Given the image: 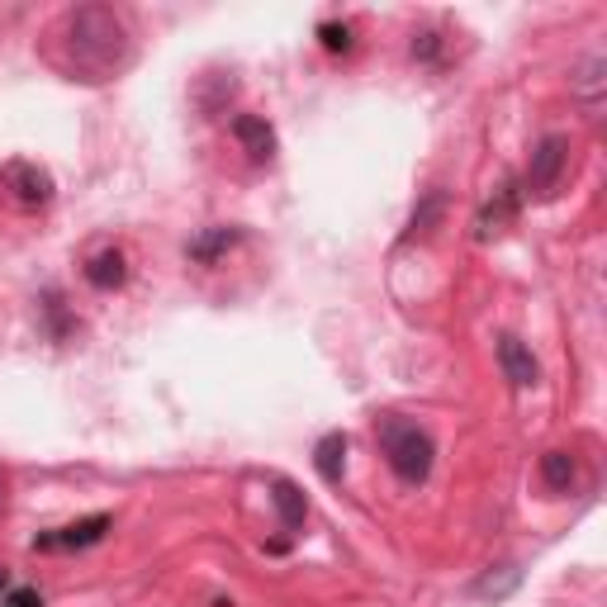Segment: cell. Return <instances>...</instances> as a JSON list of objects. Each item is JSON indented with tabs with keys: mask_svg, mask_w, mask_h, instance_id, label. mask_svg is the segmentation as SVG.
Returning a JSON list of instances; mask_svg holds the SVG:
<instances>
[{
	"mask_svg": "<svg viewBox=\"0 0 607 607\" xmlns=\"http://www.w3.org/2000/svg\"><path fill=\"white\" fill-rule=\"evenodd\" d=\"M437 43H442L437 34H417V38H413V57H423V62H432V57H437Z\"/></svg>",
	"mask_w": 607,
	"mask_h": 607,
	"instance_id": "obj_19",
	"label": "cell"
},
{
	"mask_svg": "<svg viewBox=\"0 0 607 607\" xmlns=\"http://www.w3.org/2000/svg\"><path fill=\"white\" fill-rule=\"evenodd\" d=\"M541 480H546V489H551V494H565V489L574 484V456L546 451L541 456Z\"/></svg>",
	"mask_w": 607,
	"mask_h": 607,
	"instance_id": "obj_14",
	"label": "cell"
},
{
	"mask_svg": "<svg viewBox=\"0 0 607 607\" xmlns=\"http://www.w3.org/2000/svg\"><path fill=\"white\" fill-rule=\"evenodd\" d=\"M57 38H62V62L71 77L81 81H110L114 71L128 67V24L119 10L110 5H77L62 14L57 24Z\"/></svg>",
	"mask_w": 607,
	"mask_h": 607,
	"instance_id": "obj_1",
	"label": "cell"
},
{
	"mask_svg": "<svg viewBox=\"0 0 607 607\" xmlns=\"http://www.w3.org/2000/svg\"><path fill=\"white\" fill-rule=\"evenodd\" d=\"M276 508H280V527L285 531H295L299 523H304V513H309V503H304V494H299V484H290V480H276Z\"/></svg>",
	"mask_w": 607,
	"mask_h": 607,
	"instance_id": "obj_13",
	"label": "cell"
},
{
	"mask_svg": "<svg viewBox=\"0 0 607 607\" xmlns=\"http://www.w3.org/2000/svg\"><path fill=\"white\" fill-rule=\"evenodd\" d=\"M442 205H446V199H442L437 191H432V195L423 199V205H417V209H413V224H409V233H427V228H432V224H437V214H442Z\"/></svg>",
	"mask_w": 607,
	"mask_h": 607,
	"instance_id": "obj_15",
	"label": "cell"
},
{
	"mask_svg": "<svg viewBox=\"0 0 607 607\" xmlns=\"http://www.w3.org/2000/svg\"><path fill=\"white\" fill-rule=\"evenodd\" d=\"M242 242V228H205V233L199 238H191L185 242V256H191V262H219V256L228 252V248H238Z\"/></svg>",
	"mask_w": 607,
	"mask_h": 607,
	"instance_id": "obj_10",
	"label": "cell"
},
{
	"mask_svg": "<svg viewBox=\"0 0 607 607\" xmlns=\"http://www.w3.org/2000/svg\"><path fill=\"white\" fill-rule=\"evenodd\" d=\"M517 205H523V191H517V181H503L499 191H494V199H489V205L480 209V219H474V238H480V242L499 238L503 228L517 219Z\"/></svg>",
	"mask_w": 607,
	"mask_h": 607,
	"instance_id": "obj_6",
	"label": "cell"
},
{
	"mask_svg": "<svg viewBox=\"0 0 607 607\" xmlns=\"http://www.w3.org/2000/svg\"><path fill=\"white\" fill-rule=\"evenodd\" d=\"M375 437H380V451L389 460V470L399 474L403 484H423L432 474V437L409 417H380V427H375Z\"/></svg>",
	"mask_w": 607,
	"mask_h": 607,
	"instance_id": "obj_2",
	"label": "cell"
},
{
	"mask_svg": "<svg viewBox=\"0 0 607 607\" xmlns=\"http://www.w3.org/2000/svg\"><path fill=\"white\" fill-rule=\"evenodd\" d=\"M517 580H523V574H517V565H503V580H494V574H489V580H484L480 588H474V594H480V598H503Z\"/></svg>",
	"mask_w": 607,
	"mask_h": 607,
	"instance_id": "obj_16",
	"label": "cell"
},
{
	"mask_svg": "<svg viewBox=\"0 0 607 607\" xmlns=\"http://www.w3.org/2000/svg\"><path fill=\"white\" fill-rule=\"evenodd\" d=\"M499 366H503V375L517 385V389H531L541 380V366H537V356L527 352L517 337H499Z\"/></svg>",
	"mask_w": 607,
	"mask_h": 607,
	"instance_id": "obj_9",
	"label": "cell"
},
{
	"mask_svg": "<svg viewBox=\"0 0 607 607\" xmlns=\"http://www.w3.org/2000/svg\"><path fill=\"white\" fill-rule=\"evenodd\" d=\"M318 38H323L328 53H346V48H352V28H346V24H323V28H318Z\"/></svg>",
	"mask_w": 607,
	"mask_h": 607,
	"instance_id": "obj_17",
	"label": "cell"
},
{
	"mask_svg": "<svg viewBox=\"0 0 607 607\" xmlns=\"http://www.w3.org/2000/svg\"><path fill=\"white\" fill-rule=\"evenodd\" d=\"M0 607H43V598H38V588H5Z\"/></svg>",
	"mask_w": 607,
	"mask_h": 607,
	"instance_id": "obj_18",
	"label": "cell"
},
{
	"mask_svg": "<svg viewBox=\"0 0 607 607\" xmlns=\"http://www.w3.org/2000/svg\"><path fill=\"white\" fill-rule=\"evenodd\" d=\"M570 91L580 95V105H584L588 114L603 110V95H607V57H603V53L584 57V62L570 71Z\"/></svg>",
	"mask_w": 607,
	"mask_h": 607,
	"instance_id": "obj_7",
	"label": "cell"
},
{
	"mask_svg": "<svg viewBox=\"0 0 607 607\" xmlns=\"http://www.w3.org/2000/svg\"><path fill=\"white\" fill-rule=\"evenodd\" d=\"M105 531H110V517L95 513V517H81V523H71V527L43 531V537H34V551H81V546H95Z\"/></svg>",
	"mask_w": 607,
	"mask_h": 607,
	"instance_id": "obj_5",
	"label": "cell"
},
{
	"mask_svg": "<svg viewBox=\"0 0 607 607\" xmlns=\"http://www.w3.org/2000/svg\"><path fill=\"white\" fill-rule=\"evenodd\" d=\"M0 185L20 199V205H28V209H38V205H48L53 199V176L43 171L38 162H24V157H14V162H5L0 167Z\"/></svg>",
	"mask_w": 607,
	"mask_h": 607,
	"instance_id": "obj_4",
	"label": "cell"
},
{
	"mask_svg": "<svg viewBox=\"0 0 607 607\" xmlns=\"http://www.w3.org/2000/svg\"><path fill=\"white\" fill-rule=\"evenodd\" d=\"M124 276H128V266H124L119 248H105V252H95L91 262H85V280H91L95 290H119Z\"/></svg>",
	"mask_w": 607,
	"mask_h": 607,
	"instance_id": "obj_11",
	"label": "cell"
},
{
	"mask_svg": "<svg viewBox=\"0 0 607 607\" xmlns=\"http://www.w3.org/2000/svg\"><path fill=\"white\" fill-rule=\"evenodd\" d=\"M570 162V138L565 134H546L537 148H531V162H527V191L537 195H551L560 185V171Z\"/></svg>",
	"mask_w": 607,
	"mask_h": 607,
	"instance_id": "obj_3",
	"label": "cell"
},
{
	"mask_svg": "<svg viewBox=\"0 0 607 607\" xmlns=\"http://www.w3.org/2000/svg\"><path fill=\"white\" fill-rule=\"evenodd\" d=\"M313 466H318V474H323L328 484L342 480V470H346V437H342V432H328V437L313 446Z\"/></svg>",
	"mask_w": 607,
	"mask_h": 607,
	"instance_id": "obj_12",
	"label": "cell"
},
{
	"mask_svg": "<svg viewBox=\"0 0 607 607\" xmlns=\"http://www.w3.org/2000/svg\"><path fill=\"white\" fill-rule=\"evenodd\" d=\"M233 138L242 142V152H248L252 162H271V157H276V128H271L262 114H238Z\"/></svg>",
	"mask_w": 607,
	"mask_h": 607,
	"instance_id": "obj_8",
	"label": "cell"
}]
</instances>
